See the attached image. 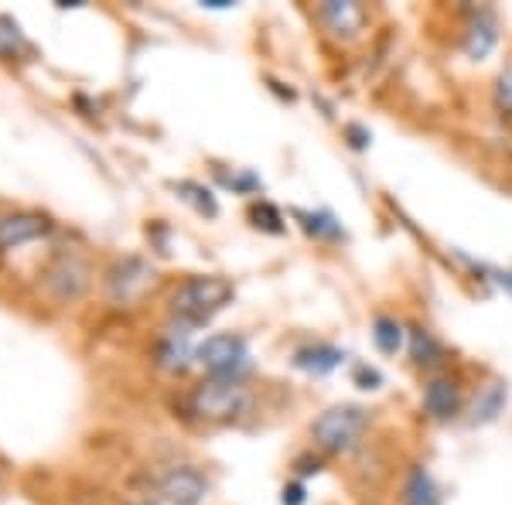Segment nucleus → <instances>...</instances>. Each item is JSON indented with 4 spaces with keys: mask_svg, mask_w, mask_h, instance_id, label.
I'll return each mask as SVG.
<instances>
[{
    "mask_svg": "<svg viewBox=\"0 0 512 505\" xmlns=\"http://www.w3.org/2000/svg\"><path fill=\"white\" fill-rule=\"evenodd\" d=\"M284 505H304V488L301 485H287L284 488Z\"/></svg>",
    "mask_w": 512,
    "mask_h": 505,
    "instance_id": "nucleus-23",
    "label": "nucleus"
},
{
    "mask_svg": "<svg viewBox=\"0 0 512 505\" xmlns=\"http://www.w3.org/2000/svg\"><path fill=\"white\" fill-rule=\"evenodd\" d=\"M192 407L205 420H233L250 407V393H246V386H239V379L209 376L205 383L195 386Z\"/></svg>",
    "mask_w": 512,
    "mask_h": 505,
    "instance_id": "nucleus-3",
    "label": "nucleus"
},
{
    "mask_svg": "<svg viewBox=\"0 0 512 505\" xmlns=\"http://www.w3.org/2000/svg\"><path fill=\"white\" fill-rule=\"evenodd\" d=\"M495 106H499L506 117H512V59L502 65L499 79H495Z\"/></svg>",
    "mask_w": 512,
    "mask_h": 505,
    "instance_id": "nucleus-21",
    "label": "nucleus"
},
{
    "mask_svg": "<svg viewBox=\"0 0 512 505\" xmlns=\"http://www.w3.org/2000/svg\"><path fill=\"white\" fill-rule=\"evenodd\" d=\"M154 284H158V273H154L147 260H140V256H123L106 273V294H110L113 304H134Z\"/></svg>",
    "mask_w": 512,
    "mask_h": 505,
    "instance_id": "nucleus-5",
    "label": "nucleus"
},
{
    "mask_svg": "<svg viewBox=\"0 0 512 505\" xmlns=\"http://www.w3.org/2000/svg\"><path fill=\"white\" fill-rule=\"evenodd\" d=\"M21 48H24L21 28L11 18H4V14H0V55H18Z\"/></svg>",
    "mask_w": 512,
    "mask_h": 505,
    "instance_id": "nucleus-20",
    "label": "nucleus"
},
{
    "mask_svg": "<svg viewBox=\"0 0 512 505\" xmlns=\"http://www.w3.org/2000/svg\"><path fill=\"white\" fill-rule=\"evenodd\" d=\"M403 505H444L441 488H437L434 475L424 465H414L403 485Z\"/></svg>",
    "mask_w": 512,
    "mask_h": 505,
    "instance_id": "nucleus-13",
    "label": "nucleus"
},
{
    "mask_svg": "<svg viewBox=\"0 0 512 505\" xmlns=\"http://www.w3.org/2000/svg\"><path fill=\"white\" fill-rule=\"evenodd\" d=\"M195 359L202 362L209 376L236 379L239 372L250 366V345H246L243 335H212L198 345Z\"/></svg>",
    "mask_w": 512,
    "mask_h": 505,
    "instance_id": "nucleus-4",
    "label": "nucleus"
},
{
    "mask_svg": "<svg viewBox=\"0 0 512 505\" xmlns=\"http://www.w3.org/2000/svg\"><path fill=\"white\" fill-rule=\"evenodd\" d=\"M410 352H414V359L420 362V366H434V362H441V345H437L431 331H424V328L410 331Z\"/></svg>",
    "mask_w": 512,
    "mask_h": 505,
    "instance_id": "nucleus-16",
    "label": "nucleus"
},
{
    "mask_svg": "<svg viewBox=\"0 0 512 505\" xmlns=\"http://www.w3.org/2000/svg\"><path fill=\"white\" fill-rule=\"evenodd\" d=\"M506 407V383H499V379H492V383H485L478 389L475 403H472V424H489L495 420Z\"/></svg>",
    "mask_w": 512,
    "mask_h": 505,
    "instance_id": "nucleus-14",
    "label": "nucleus"
},
{
    "mask_svg": "<svg viewBox=\"0 0 512 505\" xmlns=\"http://www.w3.org/2000/svg\"><path fill=\"white\" fill-rule=\"evenodd\" d=\"M424 410L434 420H451L461 410V389L451 376H437L424 389Z\"/></svg>",
    "mask_w": 512,
    "mask_h": 505,
    "instance_id": "nucleus-10",
    "label": "nucleus"
},
{
    "mask_svg": "<svg viewBox=\"0 0 512 505\" xmlns=\"http://www.w3.org/2000/svg\"><path fill=\"white\" fill-rule=\"evenodd\" d=\"M297 219H304V229H308L311 236H321V239H338V236H342V229H338V222L332 219V215L297 212Z\"/></svg>",
    "mask_w": 512,
    "mask_h": 505,
    "instance_id": "nucleus-18",
    "label": "nucleus"
},
{
    "mask_svg": "<svg viewBox=\"0 0 512 505\" xmlns=\"http://www.w3.org/2000/svg\"><path fill=\"white\" fill-rule=\"evenodd\" d=\"M345 362V355L332 349V345H304L294 352V366L311 372V376H328L332 369H338Z\"/></svg>",
    "mask_w": 512,
    "mask_h": 505,
    "instance_id": "nucleus-12",
    "label": "nucleus"
},
{
    "mask_svg": "<svg viewBox=\"0 0 512 505\" xmlns=\"http://www.w3.org/2000/svg\"><path fill=\"white\" fill-rule=\"evenodd\" d=\"M178 192H181V198H188V202H192L202 215H216L219 212V205H216V198H212L209 188L195 185V181H178Z\"/></svg>",
    "mask_w": 512,
    "mask_h": 505,
    "instance_id": "nucleus-17",
    "label": "nucleus"
},
{
    "mask_svg": "<svg viewBox=\"0 0 512 505\" xmlns=\"http://www.w3.org/2000/svg\"><path fill=\"white\" fill-rule=\"evenodd\" d=\"M403 325L396 318H386V314H379V318L373 321V342H376V349L379 352H386V355H396L403 349Z\"/></svg>",
    "mask_w": 512,
    "mask_h": 505,
    "instance_id": "nucleus-15",
    "label": "nucleus"
},
{
    "mask_svg": "<svg viewBox=\"0 0 512 505\" xmlns=\"http://www.w3.org/2000/svg\"><path fill=\"white\" fill-rule=\"evenodd\" d=\"M253 219H256V226H263V229H270V233H280V215L277 209H270V205H253Z\"/></svg>",
    "mask_w": 512,
    "mask_h": 505,
    "instance_id": "nucleus-22",
    "label": "nucleus"
},
{
    "mask_svg": "<svg viewBox=\"0 0 512 505\" xmlns=\"http://www.w3.org/2000/svg\"><path fill=\"white\" fill-rule=\"evenodd\" d=\"M158 362L164 369H185L188 366V349L181 342H175V338H164V342L158 345Z\"/></svg>",
    "mask_w": 512,
    "mask_h": 505,
    "instance_id": "nucleus-19",
    "label": "nucleus"
},
{
    "mask_svg": "<svg viewBox=\"0 0 512 505\" xmlns=\"http://www.w3.org/2000/svg\"><path fill=\"white\" fill-rule=\"evenodd\" d=\"M209 478L202 475L198 468L192 465H178V468H168L164 475L158 478V492L168 499L171 505H202L205 495H209Z\"/></svg>",
    "mask_w": 512,
    "mask_h": 505,
    "instance_id": "nucleus-6",
    "label": "nucleus"
},
{
    "mask_svg": "<svg viewBox=\"0 0 512 505\" xmlns=\"http://www.w3.org/2000/svg\"><path fill=\"white\" fill-rule=\"evenodd\" d=\"M233 284L226 277H188L185 284L171 294V314L181 321V325L195 328L202 321H209L212 314H219L233 301Z\"/></svg>",
    "mask_w": 512,
    "mask_h": 505,
    "instance_id": "nucleus-1",
    "label": "nucleus"
},
{
    "mask_svg": "<svg viewBox=\"0 0 512 505\" xmlns=\"http://www.w3.org/2000/svg\"><path fill=\"white\" fill-rule=\"evenodd\" d=\"M359 383H362V389H376V386H379V372L362 366V369H359Z\"/></svg>",
    "mask_w": 512,
    "mask_h": 505,
    "instance_id": "nucleus-24",
    "label": "nucleus"
},
{
    "mask_svg": "<svg viewBox=\"0 0 512 505\" xmlns=\"http://www.w3.org/2000/svg\"><path fill=\"white\" fill-rule=\"evenodd\" d=\"M369 430V410L355 407V403H342V407H328L321 417L311 424V437H315V447L325 454H352L355 447L362 444Z\"/></svg>",
    "mask_w": 512,
    "mask_h": 505,
    "instance_id": "nucleus-2",
    "label": "nucleus"
},
{
    "mask_svg": "<svg viewBox=\"0 0 512 505\" xmlns=\"http://www.w3.org/2000/svg\"><path fill=\"white\" fill-rule=\"evenodd\" d=\"M318 21L325 24V31L338 41H352L366 31L369 11L355 0H325L318 7Z\"/></svg>",
    "mask_w": 512,
    "mask_h": 505,
    "instance_id": "nucleus-7",
    "label": "nucleus"
},
{
    "mask_svg": "<svg viewBox=\"0 0 512 505\" xmlns=\"http://www.w3.org/2000/svg\"><path fill=\"white\" fill-rule=\"evenodd\" d=\"M495 41H499V28H495V18L489 11H478L472 24H468L465 31V52L468 59H485V55L495 48Z\"/></svg>",
    "mask_w": 512,
    "mask_h": 505,
    "instance_id": "nucleus-11",
    "label": "nucleus"
},
{
    "mask_svg": "<svg viewBox=\"0 0 512 505\" xmlns=\"http://www.w3.org/2000/svg\"><path fill=\"white\" fill-rule=\"evenodd\" d=\"M48 233V219L38 212H14L0 215V250H14L31 239H41Z\"/></svg>",
    "mask_w": 512,
    "mask_h": 505,
    "instance_id": "nucleus-8",
    "label": "nucleus"
},
{
    "mask_svg": "<svg viewBox=\"0 0 512 505\" xmlns=\"http://www.w3.org/2000/svg\"><path fill=\"white\" fill-rule=\"evenodd\" d=\"M48 287L59 301H76V297L89 287V267L76 256H62L52 270H48Z\"/></svg>",
    "mask_w": 512,
    "mask_h": 505,
    "instance_id": "nucleus-9",
    "label": "nucleus"
}]
</instances>
